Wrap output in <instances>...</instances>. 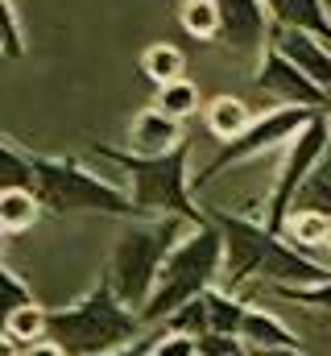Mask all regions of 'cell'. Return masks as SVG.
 I'll return each mask as SVG.
<instances>
[{"label": "cell", "instance_id": "8992f818", "mask_svg": "<svg viewBox=\"0 0 331 356\" xmlns=\"http://www.w3.org/2000/svg\"><path fill=\"white\" fill-rule=\"evenodd\" d=\"M186 228L191 224H182L178 216L124 224V232L116 236V249L108 257V269H104V277L112 282V290H116V298L124 307L141 311V302L150 298V290L158 282V269H162L166 253L178 245V236Z\"/></svg>", "mask_w": 331, "mask_h": 356}, {"label": "cell", "instance_id": "4dcf8cb0", "mask_svg": "<svg viewBox=\"0 0 331 356\" xmlns=\"http://www.w3.org/2000/svg\"><path fill=\"white\" fill-rule=\"evenodd\" d=\"M158 336H162V327H154V332H145L141 340H133V344H124V348H116V353H108V356H145L154 344H158Z\"/></svg>", "mask_w": 331, "mask_h": 356}, {"label": "cell", "instance_id": "7402d4cb", "mask_svg": "<svg viewBox=\"0 0 331 356\" xmlns=\"http://www.w3.org/2000/svg\"><path fill=\"white\" fill-rule=\"evenodd\" d=\"M0 191H33V154L0 137Z\"/></svg>", "mask_w": 331, "mask_h": 356}, {"label": "cell", "instance_id": "5bb4252c", "mask_svg": "<svg viewBox=\"0 0 331 356\" xmlns=\"http://www.w3.org/2000/svg\"><path fill=\"white\" fill-rule=\"evenodd\" d=\"M241 344L248 353L252 348H298V336L273 315V311H245V323H241Z\"/></svg>", "mask_w": 331, "mask_h": 356}, {"label": "cell", "instance_id": "9c48e42d", "mask_svg": "<svg viewBox=\"0 0 331 356\" xmlns=\"http://www.w3.org/2000/svg\"><path fill=\"white\" fill-rule=\"evenodd\" d=\"M257 88L265 91L269 99L277 104H290V108H315V112H328L331 116V95L315 79H307L277 46H265L261 63H257Z\"/></svg>", "mask_w": 331, "mask_h": 356}, {"label": "cell", "instance_id": "277c9868", "mask_svg": "<svg viewBox=\"0 0 331 356\" xmlns=\"http://www.w3.org/2000/svg\"><path fill=\"white\" fill-rule=\"evenodd\" d=\"M220 269H224V236H220V228H216L211 220L186 228V232L178 236V245L166 253L162 269H158V282H154L150 298H145L141 311H137L141 323H145V327L166 323L178 307H186V302H195L203 290H211L216 277H220Z\"/></svg>", "mask_w": 331, "mask_h": 356}, {"label": "cell", "instance_id": "d6a6232c", "mask_svg": "<svg viewBox=\"0 0 331 356\" xmlns=\"http://www.w3.org/2000/svg\"><path fill=\"white\" fill-rule=\"evenodd\" d=\"M248 356H307L302 348H252Z\"/></svg>", "mask_w": 331, "mask_h": 356}, {"label": "cell", "instance_id": "6da1fadb", "mask_svg": "<svg viewBox=\"0 0 331 356\" xmlns=\"http://www.w3.org/2000/svg\"><path fill=\"white\" fill-rule=\"evenodd\" d=\"M203 216L220 228L224 236V277L232 286L265 277L269 286H311L331 277V266L294 249L282 232L265 228L261 220H248L236 211H220V207H203Z\"/></svg>", "mask_w": 331, "mask_h": 356}, {"label": "cell", "instance_id": "f1b7e54d", "mask_svg": "<svg viewBox=\"0 0 331 356\" xmlns=\"http://www.w3.org/2000/svg\"><path fill=\"white\" fill-rule=\"evenodd\" d=\"M195 348H199V356H245L248 353L236 336H220V332H203L195 340Z\"/></svg>", "mask_w": 331, "mask_h": 356}, {"label": "cell", "instance_id": "30bf717a", "mask_svg": "<svg viewBox=\"0 0 331 356\" xmlns=\"http://www.w3.org/2000/svg\"><path fill=\"white\" fill-rule=\"evenodd\" d=\"M216 13H220L224 46H232L236 54H265L269 33H273V17L265 0H216Z\"/></svg>", "mask_w": 331, "mask_h": 356}, {"label": "cell", "instance_id": "44dd1931", "mask_svg": "<svg viewBox=\"0 0 331 356\" xmlns=\"http://www.w3.org/2000/svg\"><path fill=\"white\" fill-rule=\"evenodd\" d=\"M141 71H145V79H154V83L162 88V83L182 79L186 58H182L178 46H170V42H154V46H145V54H141Z\"/></svg>", "mask_w": 331, "mask_h": 356}, {"label": "cell", "instance_id": "ac0fdd59", "mask_svg": "<svg viewBox=\"0 0 331 356\" xmlns=\"http://www.w3.org/2000/svg\"><path fill=\"white\" fill-rule=\"evenodd\" d=\"M290 211H319V216H331V145L323 149V158L315 162V170L307 175V182L298 186Z\"/></svg>", "mask_w": 331, "mask_h": 356}, {"label": "cell", "instance_id": "7a4b0ae2", "mask_svg": "<svg viewBox=\"0 0 331 356\" xmlns=\"http://www.w3.org/2000/svg\"><path fill=\"white\" fill-rule=\"evenodd\" d=\"M104 162L120 166L129 175V199L137 207L141 220H162V216H178L182 224H203V207L191 199V145H174L166 154L154 158H141V154H129V149H112V145H91Z\"/></svg>", "mask_w": 331, "mask_h": 356}, {"label": "cell", "instance_id": "9a60e30c", "mask_svg": "<svg viewBox=\"0 0 331 356\" xmlns=\"http://www.w3.org/2000/svg\"><path fill=\"white\" fill-rule=\"evenodd\" d=\"M203 120H207V129H211L216 141H232V137H241L248 129L252 112L245 108V99H236V95H216V99H207Z\"/></svg>", "mask_w": 331, "mask_h": 356}, {"label": "cell", "instance_id": "60d3db41", "mask_svg": "<svg viewBox=\"0 0 331 356\" xmlns=\"http://www.w3.org/2000/svg\"><path fill=\"white\" fill-rule=\"evenodd\" d=\"M245 356H248V353H245Z\"/></svg>", "mask_w": 331, "mask_h": 356}, {"label": "cell", "instance_id": "cb8c5ba5", "mask_svg": "<svg viewBox=\"0 0 331 356\" xmlns=\"http://www.w3.org/2000/svg\"><path fill=\"white\" fill-rule=\"evenodd\" d=\"M154 108H162L166 116H174V120H186L191 112H199V88H195L191 79L162 83V88H158V104H154Z\"/></svg>", "mask_w": 331, "mask_h": 356}, {"label": "cell", "instance_id": "52a82bcc", "mask_svg": "<svg viewBox=\"0 0 331 356\" xmlns=\"http://www.w3.org/2000/svg\"><path fill=\"white\" fill-rule=\"evenodd\" d=\"M311 116H319V112H315V108H290V104H277V108L252 116L245 133L232 137V141H224L220 154L191 178V191H203L207 182H216L224 170L241 166V162H248V158H261V154H269V149H277V145H286L290 137H298V133L311 124Z\"/></svg>", "mask_w": 331, "mask_h": 356}, {"label": "cell", "instance_id": "1f68e13d", "mask_svg": "<svg viewBox=\"0 0 331 356\" xmlns=\"http://www.w3.org/2000/svg\"><path fill=\"white\" fill-rule=\"evenodd\" d=\"M25 356H67V353H63L54 340H38V344H29V348H25Z\"/></svg>", "mask_w": 331, "mask_h": 356}, {"label": "cell", "instance_id": "8fae6325", "mask_svg": "<svg viewBox=\"0 0 331 356\" xmlns=\"http://www.w3.org/2000/svg\"><path fill=\"white\" fill-rule=\"evenodd\" d=\"M269 46H277L307 79H315V83L331 95V50H328V42H319V38H311V33H298V29H277V25H273Z\"/></svg>", "mask_w": 331, "mask_h": 356}, {"label": "cell", "instance_id": "d4e9b609", "mask_svg": "<svg viewBox=\"0 0 331 356\" xmlns=\"http://www.w3.org/2000/svg\"><path fill=\"white\" fill-rule=\"evenodd\" d=\"M25 302H33V290L25 286L21 273H13V269L0 261V332H4V323H8V315H13L17 307H25Z\"/></svg>", "mask_w": 331, "mask_h": 356}, {"label": "cell", "instance_id": "d6986e66", "mask_svg": "<svg viewBox=\"0 0 331 356\" xmlns=\"http://www.w3.org/2000/svg\"><path fill=\"white\" fill-rule=\"evenodd\" d=\"M4 336L17 340L21 348H29V344H38V340H50V311H46L42 302L17 307V311L8 315V323H4Z\"/></svg>", "mask_w": 331, "mask_h": 356}, {"label": "cell", "instance_id": "ba28073f", "mask_svg": "<svg viewBox=\"0 0 331 356\" xmlns=\"http://www.w3.org/2000/svg\"><path fill=\"white\" fill-rule=\"evenodd\" d=\"M331 145V116L328 112H319V116H311V124L298 133V137H290L282 149V166H277V175H273V186H269V203H265V228H273V232H282V224H286V216H290V207H294V195H298V186L307 182V175L315 170V162L323 158V149Z\"/></svg>", "mask_w": 331, "mask_h": 356}, {"label": "cell", "instance_id": "ffe728a7", "mask_svg": "<svg viewBox=\"0 0 331 356\" xmlns=\"http://www.w3.org/2000/svg\"><path fill=\"white\" fill-rule=\"evenodd\" d=\"M38 216H42V203H38L33 191H0V228L8 236L33 228Z\"/></svg>", "mask_w": 331, "mask_h": 356}, {"label": "cell", "instance_id": "d590c367", "mask_svg": "<svg viewBox=\"0 0 331 356\" xmlns=\"http://www.w3.org/2000/svg\"><path fill=\"white\" fill-rule=\"evenodd\" d=\"M0 54H4V33H0Z\"/></svg>", "mask_w": 331, "mask_h": 356}, {"label": "cell", "instance_id": "74e56055", "mask_svg": "<svg viewBox=\"0 0 331 356\" xmlns=\"http://www.w3.org/2000/svg\"><path fill=\"white\" fill-rule=\"evenodd\" d=\"M328 50H331V42H328Z\"/></svg>", "mask_w": 331, "mask_h": 356}, {"label": "cell", "instance_id": "5b68a950", "mask_svg": "<svg viewBox=\"0 0 331 356\" xmlns=\"http://www.w3.org/2000/svg\"><path fill=\"white\" fill-rule=\"evenodd\" d=\"M33 195L50 216H112L124 224L141 220L124 186L87 170L75 158H33Z\"/></svg>", "mask_w": 331, "mask_h": 356}, {"label": "cell", "instance_id": "3957f363", "mask_svg": "<svg viewBox=\"0 0 331 356\" xmlns=\"http://www.w3.org/2000/svg\"><path fill=\"white\" fill-rule=\"evenodd\" d=\"M145 332L150 327L141 323V315L116 298V290L104 273L71 307L50 311V340L67 356H108L141 340Z\"/></svg>", "mask_w": 331, "mask_h": 356}, {"label": "cell", "instance_id": "836d02e7", "mask_svg": "<svg viewBox=\"0 0 331 356\" xmlns=\"http://www.w3.org/2000/svg\"><path fill=\"white\" fill-rule=\"evenodd\" d=\"M0 356H25V348H21L17 340H8V336L0 332Z\"/></svg>", "mask_w": 331, "mask_h": 356}, {"label": "cell", "instance_id": "8d00e7d4", "mask_svg": "<svg viewBox=\"0 0 331 356\" xmlns=\"http://www.w3.org/2000/svg\"><path fill=\"white\" fill-rule=\"evenodd\" d=\"M328 249H331V232H328Z\"/></svg>", "mask_w": 331, "mask_h": 356}, {"label": "cell", "instance_id": "4fadbf2b", "mask_svg": "<svg viewBox=\"0 0 331 356\" xmlns=\"http://www.w3.org/2000/svg\"><path fill=\"white\" fill-rule=\"evenodd\" d=\"M277 29H298L319 42H331V13L323 0H265Z\"/></svg>", "mask_w": 331, "mask_h": 356}, {"label": "cell", "instance_id": "f546056e", "mask_svg": "<svg viewBox=\"0 0 331 356\" xmlns=\"http://www.w3.org/2000/svg\"><path fill=\"white\" fill-rule=\"evenodd\" d=\"M199 348H195V340L191 336H178V332H166L158 336V344H154V356H195Z\"/></svg>", "mask_w": 331, "mask_h": 356}, {"label": "cell", "instance_id": "4316f807", "mask_svg": "<svg viewBox=\"0 0 331 356\" xmlns=\"http://www.w3.org/2000/svg\"><path fill=\"white\" fill-rule=\"evenodd\" d=\"M166 332H178V336H191V340H199L203 332H207V307H203V294L195 298V302H186V307H178L166 323H158Z\"/></svg>", "mask_w": 331, "mask_h": 356}, {"label": "cell", "instance_id": "7c38bea8", "mask_svg": "<svg viewBox=\"0 0 331 356\" xmlns=\"http://www.w3.org/2000/svg\"><path fill=\"white\" fill-rule=\"evenodd\" d=\"M182 120L166 116L162 108H145L133 116V129H129V154H141V158H154V154H166L174 145H182Z\"/></svg>", "mask_w": 331, "mask_h": 356}, {"label": "cell", "instance_id": "603a6c76", "mask_svg": "<svg viewBox=\"0 0 331 356\" xmlns=\"http://www.w3.org/2000/svg\"><path fill=\"white\" fill-rule=\"evenodd\" d=\"M178 21L191 38L199 42H216L220 38V13H216V0H182L178 8Z\"/></svg>", "mask_w": 331, "mask_h": 356}, {"label": "cell", "instance_id": "ab89813d", "mask_svg": "<svg viewBox=\"0 0 331 356\" xmlns=\"http://www.w3.org/2000/svg\"><path fill=\"white\" fill-rule=\"evenodd\" d=\"M328 253H331V249H328Z\"/></svg>", "mask_w": 331, "mask_h": 356}, {"label": "cell", "instance_id": "e0dca14e", "mask_svg": "<svg viewBox=\"0 0 331 356\" xmlns=\"http://www.w3.org/2000/svg\"><path fill=\"white\" fill-rule=\"evenodd\" d=\"M203 307H207V332L241 340V323H245V311H248L241 298H232L228 290L211 286V290H203Z\"/></svg>", "mask_w": 331, "mask_h": 356}, {"label": "cell", "instance_id": "e575fe53", "mask_svg": "<svg viewBox=\"0 0 331 356\" xmlns=\"http://www.w3.org/2000/svg\"><path fill=\"white\" fill-rule=\"evenodd\" d=\"M4 241H8V232L0 228V261H4Z\"/></svg>", "mask_w": 331, "mask_h": 356}, {"label": "cell", "instance_id": "484cf974", "mask_svg": "<svg viewBox=\"0 0 331 356\" xmlns=\"http://www.w3.org/2000/svg\"><path fill=\"white\" fill-rule=\"evenodd\" d=\"M273 294L286 298V302H298V307H311V311L331 315V277L311 282V286H273Z\"/></svg>", "mask_w": 331, "mask_h": 356}, {"label": "cell", "instance_id": "f35d334b", "mask_svg": "<svg viewBox=\"0 0 331 356\" xmlns=\"http://www.w3.org/2000/svg\"><path fill=\"white\" fill-rule=\"evenodd\" d=\"M195 356H199V353H195Z\"/></svg>", "mask_w": 331, "mask_h": 356}, {"label": "cell", "instance_id": "83f0119b", "mask_svg": "<svg viewBox=\"0 0 331 356\" xmlns=\"http://www.w3.org/2000/svg\"><path fill=\"white\" fill-rule=\"evenodd\" d=\"M0 33H4V58H21L25 54V38H21L17 13H13L8 0H0Z\"/></svg>", "mask_w": 331, "mask_h": 356}, {"label": "cell", "instance_id": "2e32d148", "mask_svg": "<svg viewBox=\"0 0 331 356\" xmlns=\"http://www.w3.org/2000/svg\"><path fill=\"white\" fill-rule=\"evenodd\" d=\"M328 232H331V216H319V211H290L286 224H282V236L302 253L328 249Z\"/></svg>", "mask_w": 331, "mask_h": 356}]
</instances>
